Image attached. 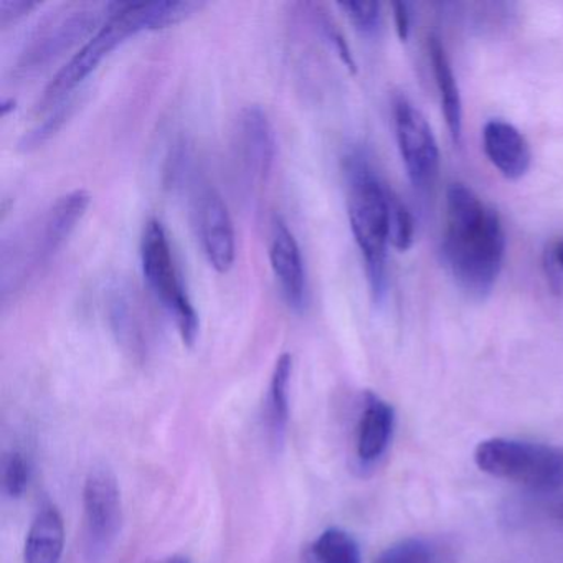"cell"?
<instances>
[{
    "mask_svg": "<svg viewBox=\"0 0 563 563\" xmlns=\"http://www.w3.org/2000/svg\"><path fill=\"white\" fill-rule=\"evenodd\" d=\"M441 253L467 298L483 301L493 292L506 256V233L497 210L464 184L448 187Z\"/></svg>",
    "mask_w": 563,
    "mask_h": 563,
    "instance_id": "cell-1",
    "label": "cell"
},
{
    "mask_svg": "<svg viewBox=\"0 0 563 563\" xmlns=\"http://www.w3.org/2000/svg\"><path fill=\"white\" fill-rule=\"evenodd\" d=\"M203 4L199 2H177V0H156V2H113L110 4L107 21L97 34L87 41L78 54L60 68L54 80L47 85L41 100L35 104L37 114L51 113L58 104L75 95L77 88L97 70L98 65L120 47L126 38L141 32L163 31L192 18Z\"/></svg>",
    "mask_w": 563,
    "mask_h": 563,
    "instance_id": "cell-2",
    "label": "cell"
},
{
    "mask_svg": "<svg viewBox=\"0 0 563 563\" xmlns=\"http://www.w3.org/2000/svg\"><path fill=\"white\" fill-rule=\"evenodd\" d=\"M347 210L355 243L361 250L375 305H382L388 288V200L390 189L382 183L374 164L361 150L344 159Z\"/></svg>",
    "mask_w": 563,
    "mask_h": 563,
    "instance_id": "cell-3",
    "label": "cell"
},
{
    "mask_svg": "<svg viewBox=\"0 0 563 563\" xmlns=\"http://www.w3.org/2000/svg\"><path fill=\"white\" fill-rule=\"evenodd\" d=\"M90 202V194L81 189L60 197L34 229L27 230L21 239H14L11 250L4 249L2 269L5 276L21 285L47 265L70 239Z\"/></svg>",
    "mask_w": 563,
    "mask_h": 563,
    "instance_id": "cell-4",
    "label": "cell"
},
{
    "mask_svg": "<svg viewBox=\"0 0 563 563\" xmlns=\"http://www.w3.org/2000/svg\"><path fill=\"white\" fill-rule=\"evenodd\" d=\"M474 463L489 476L533 489H552L563 484V448L552 444L489 438L477 444Z\"/></svg>",
    "mask_w": 563,
    "mask_h": 563,
    "instance_id": "cell-5",
    "label": "cell"
},
{
    "mask_svg": "<svg viewBox=\"0 0 563 563\" xmlns=\"http://www.w3.org/2000/svg\"><path fill=\"white\" fill-rule=\"evenodd\" d=\"M110 4L103 8L70 4L48 14L29 38L15 64V77H35L64 57L84 38L90 41L107 21Z\"/></svg>",
    "mask_w": 563,
    "mask_h": 563,
    "instance_id": "cell-6",
    "label": "cell"
},
{
    "mask_svg": "<svg viewBox=\"0 0 563 563\" xmlns=\"http://www.w3.org/2000/svg\"><path fill=\"white\" fill-rule=\"evenodd\" d=\"M141 266L147 285L173 316L184 344L194 345L199 335V316L184 288L169 239L159 220H151L144 229Z\"/></svg>",
    "mask_w": 563,
    "mask_h": 563,
    "instance_id": "cell-7",
    "label": "cell"
},
{
    "mask_svg": "<svg viewBox=\"0 0 563 563\" xmlns=\"http://www.w3.org/2000/svg\"><path fill=\"white\" fill-rule=\"evenodd\" d=\"M123 523V503L117 477L107 467L90 471L84 486V556L103 563Z\"/></svg>",
    "mask_w": 563,
    "mask_h": 563,
    "instance_id": "cell-8",
    "label": "cell"
},
{
    "mask_svg": "<svg viewBox=\"0 0 563 563\" xmlns=\"http://www.w3.org/2000/svg\"><path fill=\"white\" fill-rule=\"evenodd\" d=\"M395 136L405 170L418 192H428L440 174V150L424 114L407 100L394 101Z\"/></svg>",
    "mask_w": 563,
    "mask_h": 563,
    "instance_id": "cell-9",
    "label": "cell"
},
{
    "mask_svg": "<svg viewBox=\"0 0 563 563\" xmlns=\"http://www.w3.org/2000/svg\"><path fill=\"white\" fill-rule=\"evenodd\" d=\"M233 161L240 180L250 189L263 186L275 163V131L265 111L249 107L236 118L233 131Z\"/></svg>",
    "mask_w": 563,
    "mask_h": 563,
    "instance_id": "cell-10",
    "label": "cell"
},
{
    "mask_svg": "<svg viewBox=\"0 0 563 563\" xmlns=\"http://www.w3.org/2000/svg\"><path fill=\"white\" fill-rule=\"evenodd\" d=\"M200 245L216 272L229 273L235 263V229L227 203L212 186H197L192 200Z\"/></svg>",
    "mask_w": 563,
    "mask_h": 563,
    "instance_id": "cell-11",
    "label": "cell"
},
{
    "mask_svg": "<svg viewBox=\"0 0 563 563\" xmlns=\"http://www.w3.org/2000/svg\"><path fill=\"white\" fill-rule=\"evenodd\" d=\"M269 262L283 298L292 311L301 312L308 299L305 262L295 235L279 217L273 222Z\"/></svg>",
    "mask_w": 563,
    "mask_h": 563,
    "instance_id": "cell-12",
    "label": "cell"
},
{
    "mask_svg": "<svg viewBox=\"0 0 563 563\" xmlns=\"http://www.w3.org/2000/svg\"><path fill=\"white\" fill-rule=\"evenodd\" d=\"M483 150L494 169L512 183L522 179L532 166V151L526 136L507 121L490 120L484 124Z\"/></svg>",
    "mask_w": 563,
    "mask_h": 563,
    "instance_id": "cell-13",
    "label": "cell"
},
{
    "mask_svg": "<svg viewBox=\"0 0 563 563\" xmlns=\"http://www.w3.org/2000/svg\"><path fill=\"white\" fill-rule=\"evenodd\" d=\"M395 430V410L374 391L364 395L355 438V453L365 466L377 463L390 446Z\"/></svg>",
    "mask_w": 563,
    "mask_h": 563,
    "instance_id": "cell-14",
    "label": "cell"
},
{
    "mask_svg": "<svg viewBox=\"0 0 563 563\" xmlns=\"http://www.w3.org/2000/svg\"><path fill=\"white\" fill-rule=\"evenodd\" d=\"M65 526L54 504H42L29 527L24 563H60L64 555Z\"/></svg>",
    "mask_w": 563,
    "mask_h": 563,
    "instance_id": "cell-15",
    "label": "cell"
},
{
    "mask_svg": "<svg viewBox=\"0 0 563 563\" xmlns=\"http://www.w3.org/2000/svg\"><path fill=\"white\" fill-rule=\"evenodd\" d=\"M428 51H430L431 68H433L434 81L440 93L441 111H443L448 131L457 144L463 136V101H461L460 87H457L446 51L437 35L428 42Z\"/></svg>",
    "mask_w": 563,
    "mask_h": 563,
    "instance_id": "cell-16",
    "label": "cell"
},
{
    "mask_svg": "<svg viewBox=\"0 0 563 563\" xmlns=\"http://www.w3.org/2000/svg\"><path fill=\"white\" fill-rule=\"evenodd\" d=\"M292 357L283 354L276 361L266 397V428L272 443L279 446L285 440L289 421V384H291Z\"/></svg>",
    "mask_w": 563,
    "mask_h": 563,
    "instance_id": "cell-17",
    "label": "cell"
},
{
    "mask_svg": "<svg viewBox=\"0 0 563 563\" xmlns=\"http://www.w3.org/2000/svg\"><path fill=\"white\" fill-rule=\"evenodd\" d=\"M308 560L309 563H361V547L347 530L331 527L319 533L309 547Z\"/></svg>",
    "mask_w": 563,
    "mask_h": 563,
    "instance_id": "cell-18",
    "label": "cell"
},
{
    "mask_svg": "<svg viewBox=\"0 0 563 563\" xmlns=\"http://www.w3.org/2000/svg\"><path fill=\"white\" fill-rule=\"evenodd\" d=\"M78 107H80V97H78V95H71L64 103L58 104L57 108L51 111L47 120L42 121L38 126L29 131V133L22 137L21 143H19V151H22V153H34L38 147L47 144L52 137L60 133L62 128L74 117Z\"/></svg>",
    "mask_w": 563,
    "mask_h": 563,
    "instance_id": "cell-19",
    "label": "cell"
},
{
    "mask_svg": "<svg viewBox=\"0 0 563 563\" xmlns=\"http://www.w3.org/2000/svg\"><path fill=\"white\" fill-rule=\"evenodd\" d=\"M374 563H443V556L437 543L410 537L385 549Z\"/></svg>",
    "mask_w": 563,
    "mask_h": 563,
    "instance_id": "cell-20",
    "label": "cell"
},
{
    "mask_svg": "<svg viewBox=\"0 0 563 563\" xmlns=\"http://www.w3.org/2000/svg\"><path fill=\"white\" fill-rule=\"evenodd\" d=\"M388 232H390V245L398 252H408L413 245V216L394 190H390V200H388Z\"/></svg>",
    "mask_w": 563,
    "mask_h": 563,
    "instance_id": "cell-21",
    "label": "cell"
},
{
    "mask_svg": "<svg viewBox=\"0 0 563 563\" xmlns=\"http://www.w3.org/2000/svg\"><path fill=\"white\" fill-rule=\"evenodd\" d=\"M31 481V464L21 451L5 454L2 461V487L12 499H18L29 487Z\"/></svg>",
    "mask_w": 563,
    "mask_h": 563,
    "instance_id": "cell-22",
    "label": "cell"
},
{
    "mask_svg": "<svg viewBox=\"0 0 563 563\" xmlns=\"http://www.w3.org/2000/svg\"><path fill=\"white\" fill-rule=\"evenodd\" d=\"M338 8L365 37H375L380 31L382 11L378 2H341Z\"/></svg>",
    "mask_w": 563,
    "mask_h": 563,
    "instance_id": "cell-23",
    "label": "cell"
},
{
    "mask_svg": "<svg viewBox=\"0 0 563 563\" xmlns=\"http://www.w3.org/2000/svg\"><path fill=\"white\" fill-rule=\"evenodd\" d=\"M31 0H0V27L8 29L37 8Z\"/></svg>",
    "mask_w": 563,
    "mask_h": 563,
    "instance_id": "cell-24",
    "label": "cell"
},
{
    "mask_svg": "<svg viewBox=\"0 0 563 563\" xmlns=\"http://www.w3.org/2000/svg\"><path fill=\"white\" fill-rule=\"evenodd\" d=\"M322 31H324L325 37L329 38L332 45H334L335 52H338L341 60L344 62L345 67L355 74V62L352 57L351 48L347 47V42L342 37L341 32L335 31L334 25L331 24L329 19H322L321 21Z\"/></svg>",
    "mask_w": 563,
    "mask_h": 563,
    "instance_id": "cell-25",
    "label": "cell"
},
{
    "mask_svg": "<svg viewBox=\"0 0 563 563\" xmlns=\"http://www.w3.org/2000/svg\"><path fill=\"white\" fill-rule=\"evenodd\" d=\"M394 19H395V29H397L398 38L401 42H407L408 37H410V11H408V4L405 2H395L394 5Z\"/></svg>",
    "mask_w": 563,
    "mask_h": 563,
    "instance_id": "cell-26",
    "label": "cell"
},
{
    "mask_svg": "<svg viewBox=\"0 0 563 563\" xmlns=\"http://www.w3.org/2000/svg\"><path fill=\"white\" fill-rule=\"evenodd\" d=\"M553 258H555L556 265H559L563 272V240L556 243L555 250H553Z\"/></svg>",
    "mask_w": 563,
    "mask_h": 563,
    "instance_id": "cell-27",
    "label": "cell"
},
{
    "mask_svg": "<svg viewBox=\"0 0 563 563\" xmlns=\"http://www.w3.org/2000/svg\"><path fill=\"white\" fill-rule=\"evenodd\" d=\"M14 108H15L14 100L4 101V103H2V114H8L9 111L14 110Z\"/></svg>",
    "mask_w": 563,
    "mask_h": 563,
    "instance_id": "cell-28",
    "label": "cell"
},
{
    "mask_svg": "<svg viewBox=\"0 0 563 563\" xmlns=\"http://www.w3.org/2000/svg\"><path fill=\"white\" fill-rule=\"evenodd\" d=\"M166 563H190L189 559H186V556H173V559L167 560Z\"/></svg>",
    "mask_w": 563,
    "mask_h": 563,
    "instance_id": "cell-29",
    "label": "cell"
},
{
    "mask_svg": "<svg viewBox=\"0 0 563 563\" xmlns=\"http://www.w3.org/2000/svg\"><path fill=\"white\" fill-rule=\"evenodd\" d=\"M559 512H560V516H563V506H560Z\"/></svg>",
    "mask_w": 563,
    "mask_h": 563,
    "instance_id": "cell-30",
    "label": "cell"
}]
</instances>
